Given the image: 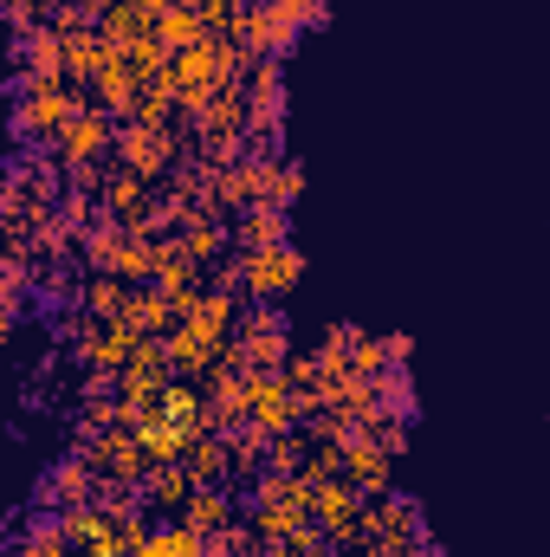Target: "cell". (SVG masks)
<instances>
[]
</instances>
